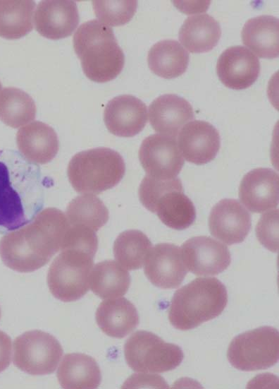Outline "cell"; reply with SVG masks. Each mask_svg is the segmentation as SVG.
Here are the masks:
<instances>
[{
	"label": "cell",
	"mask_w": 279,
	"mask_h": 389,
	"mask_svg": "<svg viewBox=\"0 0 279 389\" xmlns=\"http://www.w3.org/2000/svg\"><path fill=\"white\" fill-rule=\"evenodd\" d=\"M44 203V182L39 167L18 151L0 149V233L32 221Z\"/></svg>",
	"instance_id": "obj_1"
},
{
	"label": "cell",
	"mask_w": 279,
	"mask_h": 389,
	"mask_svg": "<svg viewBox=\"0 0 279 389\" xmlns=\"http://www.w3.org/2000/svg\"><path fill=\"white\" fill-rule=\"evenodd\" d=\"M70 224L65 214L54 208L39 212L31 223L4 235L0 256L9 268L33 272L45 265L61 250Z\"/></svg>",
	"instance_id": "obj_2"
},
{
	"label": "cell",
	"mask_w": 279,
	"mask_h": 389,
	"mask_svg": "<svg viewBox=\"0 0 279 389\" xmlns=\"http://www.w3.org/2000/svg\"><path fill=\"white\" fill-rule=\"evenodd\" d=\"M73 47L84 73L94 82L114 79L124 66V54L112 28L97 20L85 22L78 28Z\"/></svg>",
	"instance_id": "obj_3"
},
{
	"label": "cell",
	"mask_w": 279,
	"mask_h": 389,
	"mask_svg": "<svg viewBox=\"0 0 279 389\" xmlns=\"http://www.w3.org/2000/svg\"><path fill=\"white\" fill-rule=\"evenodd\" d=\"M227 304V290L219 280L198 277L175 292L168 319L175 328L189 330L218 316Z\"/></svg>",
	"instance_id": "obj_4"
},
{
	"label": "cell",
	"mask_w": 279,
	"mask_h": 389,
	"mask_svg": "<svg viewBox=\"0 0 279 389\" xmlns=\"http://www.w3.org/2000/svg\"><path fill=\"white\" fill-rule=\"evenodd\" d=\"M125 164L122 156L108 148H96L75 154L67 174L73 188L80 193L97 194L116 186L123 179Z\"/></svg>",
	"instance_id": "obj_5"
},
{
	"label": "cell",
	"mask_w": 279,
	"mask_h": 389,
	"mask_svg": "<svg viewBox=\"0 0 279 389\" xmlns=\"http://www.w3.org/2000/svg\"><path fill=\"white\" fill-rule=\"evenodd\" d=\"M51 263L47 275L51 293L64 301H74L87 294L94 257L97 251L91 246L68 244Z\"/></svg>",
	"instance_id": "obj_6"
},
{
	"label": "cell",
	"mask_w": 279,
	"mask_h": 389,
	"mask_svg": "<svg viewBox=\"0 0 279 389\" xmlns=\"http://www.w3.org/2000/svg\"><path fill=\"white\" fill-rule=\"evenodd\" d=\"M138 194L144 208L156 213L171 229H185L195 221L194 205L185 194L178 177L163 180L146 175L140 185Z\"/></svg>",
	"instance_id": "obj_7"
},
{
	"label": "cell",
	"mask_w": 279,
	"mask_h": 389,
	"mask_svg": "<svg viewBox=\"0 0 279 389\" xmlns=\"http://www.w3.org/2000/svg\"><path fill=\"white\" fill-rule=\"evenodd\" d=\"M125 361L133 371L163 373L177 368L184 358L181 348L146 330L134 333L124 345Z\"/></svg>",
	"instance_id": "obj_8"
},
{
	"label": "cell",
	"mask_w": 279,
	"mask_h": 389,
	"mask_svg": "<svg viewBox=\"0 0 279 389\" xmlns=\"http://www.w3.org/2000/svg\"><path fill=\"white\" fill-rule=\"evenodd\" d=\"M227 357L233 367L244 371L274 366L279 359L278 330L261 326L238 335L230 342Z\"/></svg>",
	"instance_id": "obj_9"
},
{
	"label": "cell",
	"mask_w": 279,
	"mask_h": 389,
	"mask_svg": "<svg viewBox=\"0 0 279 389\" xmlns=\"http://www.w3.org/2000/svg\"><path fill=\"white\" fill-rule=\"evenodd\" d=\"M63 353L61 345L53 335L35 330L15 339L13 361L28 374L47 375L54 372Z\"/></svg>",
	"instance_id": "obj_10"
},
{
	"label": "cell",
	"mask_w": 279,
	"mask_h": 389,
	"mask_svg": "<svg viewBox=\"0 0 279 389\" xmlns=\"http://www.w3.org/2000/svg\"><path fill=\"white\" fill-rule=\"evenodd\" d=\"M139 159L147 175L163 180L177 177L185 163L175 137L161 133L143 140Z\"/></svg>",
	"instance_id": "obj_11"
},
{
	"label": "cell",
	"mask_w": 279,
	"mask_h": 389,
	"mask_svg": "<svg viewBox=\"0 0 279 389\" xmlns=\"http://www.w3.org/2000/svg\"><path fill=\"white\" fill-rule=\"evenodd\" d=\"M181 251L187 270L197 276L216 275L231 263L227 246L210 237H192L182 244Z\"/></svg>",
	"instance_id": "obj_12"
},
{
	"label": "cell",
	"mask_w": 279,
	"mask_h": 389,
	"mask_svg": "<svg viewBox=\"0 0 279 389\" xmlns=\"http://www.w3.org/2000/svg\"><path fill=\"white\" fill-rule=\"evenodd\" d=\"M251 227L250 213L236 199H223L210 212L209 228L211 234L227 245L242 242Z\"/></svg>",
	"instance_id": "obj_13"
},
{
	"label": "cell",
	"mask_w": 279,
	"mask_h": 389,
	"mask_svg": "<svg viewBox=\"0 0 279 389\" xmlns=\"http://www.w3.org/2000/svg\"><path fill=\"white\" fill-rule=\"evenodd\" d=\"M148 280L161 289L178 287L187 274L181 249L173 244L160 243L151 248L144 263Z\"/></svg>",
	"instance_id": "obj_14"
},
{
	"label": "cell",
	"mask_w": 279,
	"mask_h": 389,
	"mask_svg": "<svg viewBox=\"0 0 279 389\" xmlns=\"http://www.w3.org/2000/svg\"><path fill=\"white\" fill-rule=\"evenodd\" d=\"M216 73L228 88L242 90L250 87L260 73V63L247 48L232 46L224 50L217 61Z\"/></svg>",
	"instance_id": "obj_15"
},
{
	"label": "cell",
	"mask_w": 279,
	"mask_h": 389,
	"mask_svg": "<svg viewBox=\"0 0 279 389\" xmlns=\"http://www.w3.org/2000/svg\"><path fill=\"white\" fill-rule=\"evenodd\" d=\"M178 136L180 152L189 162L198 165L206 164L212 161L219 151V133L207 121H190L181 128Z\"/></svg>",
	"instance_id": "obj_16"
},
{
	"label": "cell",
	"mask_w": 279,
	"mask_h": 389,
	"mask_svg": "<svg viewBox=\"0 0 279 389\" xmlns=\"http://www.w3.org/2000/svg\"><path fill=\"white\" fill-rule=\"evenodd\" d=\"M278 174L269 168H256L247 173L239 187V198L251 212L261 213L278 205Z\"/></svg>",
	"instance_id": "obj_17"
},
{
	"label": "cell",
	"mask_w": 279,
	"mask_h": 389,
	"mask_svg": "<svg viewBox=\"0 0 279 389\" xmlns=\"http://www.w3.org/2000/svg\"><path fill=\"white\" fill-rule=\"evenodd\" d=\"M104 120L112 134L132 137L141 132L147 122V106L133 95H118L106 105Z\"/></svg>",
	"instance_id": "obj_18"
},
{
	"label": "cell",
	"mask_w": 279,
	"mask_h": 389,
	"mask_svg": "<svg viewBox=\"0 0 279 389\" xmlns=\"http://www.w3.org/2000/svg\"><path fill=\"white\" fill-rule=\"evenodd\" d=\"M80 18L77 4L70 0H45L37 5L35 25L43 37L59 40L70 36Z\"/></svg>",
	"instance_id": "obj_19"
},
{
	"label": "cell",
	"mask_w": 279,
	"mask_h": 389,
	"mask_svg": "<svg viewBox=\"0 0 279 389\" xmlns=\"http://www.w3.org/2000/svg\"><path fill=\"white\" fill-rule=\"evenodd\" d=\"M149 116L155 131L173 137L195 117L190 103L175 94L156 97L149 107Z\"/></svg>",
	"instance_id": "obj_20"
},
{
	"label": "cell",
	"mask_w": 279,
	"mask_h": 389,
	"mask_svg": "<svg viewBox=\"0 0 279 389\" xmlns=\"http://www.w3.org/2000/svg\"><path fill=\"white\" fill-rule=\"evenodd\" d=\"M19 151L33 163L46 164L51 161L59 149L55 131L48 124L34 121L20 128L16 134Z\"/></svg>",
	"instance_id": "obj_21"
},
{
	"label": "cell",
	"mask_w": 279,
	"mask_h": 389,
	"mask_svg": "<svg viewBox=\"0 0 279 389\" xmlns=\"http://www.w3.org/2000/svg\"><path fill=\"white\" fill-rule=\"evenodd\" d=\"M95 318L101 331L115 338L127 336L140 322L137 309L124 297L103 301L97 309Z\"/></svg>",
	"instance_id": "obj_22"
},
{
	"label": "cell",
	"mask_w": 279,
	"mask_h": 389,
	"mask_svg": "<svg viewBox=\"0 0 279 389\" xmlns=\"http://www.w3.org/2000/svg\"><path fill=\"white\" fill-rule=\"evenodd\" d=\"M243 44L261 58L274 59L279 54V21L273 16L249 19L243 26Z\"/></svg>",
	"instance_id": "obj_23"
},
{
	"label": "cell",
	"mask_w": 279,
	"mask_h": 389,
	"mask_svg": "<svg viewBox=\"0 0 279 389\" xmlns=\"http://www.w3.org/2000/svg\"><path fill=\"white\" fill-rule=\"evenodd\" d=\"M56 376L61 386L66 389L97 388L101 381V371L95 359L81 353L66 354Z\"/></svg>",
	"instance_id": "obj_24"
},
{
	"label": "cell",
	"mask_w": 279,
	"mask_h": 389,
	"mask_svg": "<svg viewBox=\"0 0 279 389\" xmlns=\"http://www.w3.org/2000/svg\"><path fill=\"white\" fill-rule=\"evenodd\" d=\"M221 29L218 22L206 13L185 20L178 33L181 44L192 53L207 52L218 42Z\"/></svg>",
	"instance_id": "obj_25"
},
{
	"label": "cell",
	"mask_w": 279,
	"mask_h": 389,
	"mask_svg": "<svg viewBox=\"0 0 279 389\" xmlns=\"http://www.w3.org/2000/svg\"><path fill=\"white\" fill-rule=\"evenodd\" d=\"M189 59V53L178 41L163 40L150 48L147 63L154 73L170 79L178 77L186 71Z\"/></svg>",
	"instance_id": "obj_26"
},
{
	"label": "cell",
	"mask_w": 279,
	"mask_h": 389,
	"mask_svg": "<svg viewBox=\"0 0 279 389\" xmlns=\"http://www.w3.org/2000/svg\"><path fill=\"white\" fill-rule=\"evenodd\" d=\"M128 272L112 260L96 264L89 275V287L101 299H113L125 295L130 285Z\"/></svg>",
	"instance_id": "obj_27"
},
{
	"label": "cell",
	"mask_w": 279,
	"mask_h": 389,
	"mask_svg": "<svg viewBox=\"0 0 279 389\" xmlns=\"http://www.w3.org/2000/svg\"><path fill=\"white\" fill-rule=\"evenodd\" d=\"M35 8L31 0H0V37L13 40L29 33Z\"/></svg>",
	"instance_id": "obj_28"
},
{
	"label": "cell",
	"mask_w": 279,
	"mask_h": 389,
	"mask_svg": "<svg viewBox=\"0 0 279 389\" xmlns=\"http://www.w3.org/2000/svg\"><path fill=\"white\" fill-rule=\"evenodd\" d=\"M152 248L147 235L137 229L120 233L114 241L115 259L124 268L132 270L140 269L145 263Z\"/></svg>",
	"instance_id": "obj_29"
},
{
	"label": "cell",
	"mask_w": 279,
	"mask_h": 389,
	"mask_svg": "<svg viewBox=\"0 0 279 389\" xmlns=\"http://www.w3.org/2000/svg\"><path fill=\"white\" fill-rule=\"evenodd\" d=\"M66 217L71 226L98 231L108 220V210L104 203L93 194L75 197L68 205Z\"/></svg>",
	"instance_id": "obj_30"
},
{
	"label": "cell",
	"mask_w": 279,
	"mask_h": 389,
	"mask_svg": "<svg viewBox=\"0 0 279 389\" xmlns=\"http://www.w3.org/2000/svg\"><path fill=\"white\" fill-rule=\"evenodd\" d=\"M36 105L25 91L13 87L0 92V120L12 128H18L35 118Z\"/></svg>",
	"instance_id": "obj_31"
},
{
	"label": "cell",
	"mask_w": 279,
	"mask_h": 389,
	"mask_svg": "<svg viewBox=\"0 0 279 389\" xmlns=\"http://www.w3.org/2000/svg\"><path fill=\"white\" fill-rule=\"evenodd\" d=\"M96 16L108 26H120L128 23L135 15L137 1L135 0L92 1Z\"/></svg>",
	"instance_id": "obj_32"
},
{
	"label": "cell",
	"mask_w": 279,
	"mask_h": 389,
	"mask_svg": "<svg viewBox=\"0 0 279 389\" xmlns=\"http://www.w3.org/2000/svg\"><path fill=\"white\" fill-rule=\"evenodd\" d=\"M256 235L260 243L269 251H278V209L261 215L256 226Z\"/></svg>",
	"instance_id": "obj_33"
},
{
	"label": "cell",
	"mask_w": 279,
	"mask_h": 389,
	"mask_svg": "<svg viewBox=\"0 0 279 389\" xmlns=\"http://www.w3.org/2000/svg\"><path fill=\"white\" fill-rule=\"evenodd\" d=\"M11 360V339L0 330V373L9 365Z\"/></svg>",
	"instance_id": "obj_34"
},
{
	"label": "cell",
	"mask_w": 279,
	"mask_h": 389,
	"mask_svg": "<svg viewBox=\"0 0 279 389\" xmlns=\"http://www.w3.org/2000/svg\"><path fill=\"white\" fill-rule=\"evenodd\" d=\"M1 82H0V90H1Z\"/></svg>",
	"instance_id": "obj_35"
},
{
	"label": "cell",
	"mask_w": 279,
	"mask_h": 389,
	"mask_svg": "<svg viewBox=\"0 0 279 389\" xmlns=\"http://www.w3.org/2000/svg\"><path fill=\"white\" fill-rule=\"evenodd\" d=\"M0 318H1V309H0Z\"/></svg>",
	"instance_id": "obj_36"
}]
</instances>
